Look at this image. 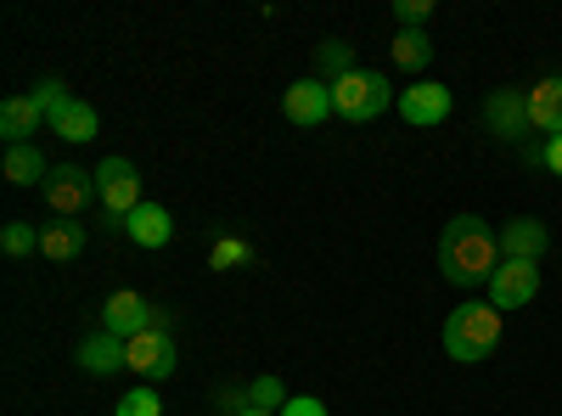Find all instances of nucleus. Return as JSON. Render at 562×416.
<instances>
[{"label": "nucleus", "mask_w": 562, "mask_h": 416, "mask_svg": "<svg viewBox=\"0 0 562 416\" xmlns=\"http://www.w3.org/2000/svg\"><path fill=\"white\" fill-rule=\"evenodd\" d=\"M281 113H288V124H299V130L326 124V119L338 113L333 108V85H326V79H293L288 97H281Z\"/></svg>", "instance_id": "6e6552de"}, {"label": "nucleus", "mask_w": 562, "mask_h": 416, "mask_svg": "<svg viewBox=\"0 0 562 416\" xmlns=\"http://www.w3.org/2000/svg\"><path fill=\"white\" fill-rule=\"evenodd\" d=\"M34 102L45 108V119H57L74 97H68V85H63V79H40V85H34Z\"/></svg>", "instance_id": "393cba45"}, {"label": "nucleus", "mask_w": 562, "mask_h": 416, "mask_svg": "<svg viewBox=\"0 0 562 416\" xmlns=\"http://www.w3.org/2000/svg\"><path fill=\"white\" fill-rule=\"evenodd\" d=\"M79 366H85L90 378H113V372H130L124 338H113V333H90V338H79Z\"/></svg>", "instance_id": "f8f14e48"}, {"label": "nucleus", "mask_w": 562, "mask_h": 416, "mask_svg": "<svg viewBox=\"0 0 562 416\" xmlns=\"http://www.w3.org/2000/svg\"><path fill=\"white\" fill-rule=\"evenodd\" d=\"M428 12H434L428 0H394V18H400L405 29H422V23H428Z\"/></svg>", "instance_id": "bb28decb"}, {"label": "nucleus", "mask_w": 562, "mask_h": 416, "mask_svg": "<svg viewBox=\"0 0 562 416\" xmlns=\"http://www.w3.org/2000/svg\"><path fill=\"white\" fill-rule=\"evenodd\" d=\"M52 130H57V142H68V147H85V142H97V130H102V119H97V108L90 102H68L57 119H52Z\"/></svg>", "instance_id": "a211bd4d"}, {"label": "nucleus", "mask_w": 562, "mask_h": 416, "mask_svg": "<svg viewBox=\"0 0 562 416\" xmlns=\"http://www.w3.org/2000/svg\"><path fill=\"white\" fill-rule=\"evenodd\" d=\"M389 102H394V79L378 74V68H355V74H344L333 85V108L349 124H371L378 113H389Z\"/></svg>", "instance_id": "7ed1b4c3"}, {"label": "nucleus", "mask_w": 562, "mask_h": 416, "mask_svg": "<svg viewBox=\"0 0 562 416\" xmlns=\"http://www.w3.org/2000/svg\"><path fill=\"white\" fill-rule=\"evenodd\" d=\"M7 180L12 187H45V180H52V164H45V153L29 142V147H7Z\"/></svg>", "instance_id": "6ab92c4d"}, {"label": "nucleus", "mask_w": 562, "mask_h": 416, "mask_svg": "<svg viewBox=\"0 0 562 416\" xmlns=\"http://www.w3.org/2000/svg\"><path fill=\"white\" fill-rule=\"evenodd\" d=\"M495 237H501V259H529V265H540V254L551 248V231H546L540 220H529V214L506 220Z\"/></svg>", "instance_id": "9b49d317"}, {"label": "nucleus", "mask_w": 562, "mask_h": 416, "mask_svg": "<svg viewBox=\"0 0 562 416\" xmlns=\"http://www.w3.org/2000/svg\"><path fill=\"white\" fill-rule=\"evenodd\" d=\"M321 74H326V85H338L344 74H355V45L326 40V45H321Z\"/></svg>", "instance_id": "4be33fe9"}, {"label": "nucleus", "mask_w": 562, "mask_h": 416, "mask_svg": "<svg viewBox=\"0 0 562 416\" xmlns=\"http://www.w3.org/2000/svg\"><path fill=\"white\" fill-rule=\"evenodd\" d=\"M97 198H102V209H108V231H124V220L147 203V198H140V175H135L130 158H108V164L97 169Z\"/></svg>", "instance_id": "39448f33"}, {"label": "nucleus", "mask_w": 562, "mask_h": 416, "mask_svg": "<svg viewBox=\"0 0 562 416\" xmlns=\"http://www.w3.org/2000/svg\"><path fill=\"white\" fill-rule=\"evenodd\" d=\"M439 270L450 288H490V276L501 270V237L479 214H456L439 237Z\"/></svg>", "instance_id": "f257e3e1"}, {"label": "nucleus", "mask_w": 562, "mask_h": 416, "mask_svg": "<svg viewBox=\"0 0 562 416\" xmlns=\"http://www.w3.org/2000/svg\"><path fill=\"white\" fill-rule=\"evenodd\" d=\"M124 237H130L135 248H169L175 220H169V209H164V203H140V209L124 220Z\"/></svg>", "instance_id": "ddd939ff"}, {"label": "nucleus", "mask_w": 562, "mask_h": 416, "mask_svg": "<svg viewBox=\"0 0 562 416\" xmlns=\"http://www.w3.org/2000/svg\"><path fill=\"white\" fill-rule=\"evenodd\" d=\"M450 108H456V97H450L445 85H434V79H416L411 90H400V119H405V124H416V130L445 124V119H450Z\"/></svg>", "instance_id": "9d476101"}, {"label": "nucleus", "mask_w": 562, "mask_h": 416, "mask_svg": "<svg viewBox=\"0 0 562 416\" xmlns=\"http://www.w3.org/2000/svg\"><path fill=\"white\" fill-rule=\"evenodd\" d=\"M524 97H529V130H540L546 142H551V135H562V79L551 74L535 90H524Z\"/></svg>", "instance_id": "4468645a"}, {"label": "nucleus", "mask_w": 562, "mask_h": 416, "mask_svg": "<svg viewBox=\"0 0 562 416\" xmlns=\"http://www.w3.org/2000/svg\"><path fill=\"white\" fill-rule=\"evenodd\" d=\"M281 416H326V405L315 394H293L288 405H281Z\"/></svg>", "instance_id": "cd10ccee"}, {"label": "nucleus", "mask_w": 562, "mask_h": 416, "mask_svg": "<svg viewBox=\"0 0 562 416\" xmlns=\"http://www.w3.org/2000/svg\"><path fill=\"white\" fill-rule=\"evenodd\" d=\"M113 416H164V405H158V394L153 389H135V394H124L119 400V411Z\"/></svg>", "instance_id": "a878e982"}, {"label": "nucleus", "mask_w": 562, "mask_h": 416, "mask_svg": "<svg viewBox=\"0 0 562 416\" xmlns=\"http://www.w3.org/2000/svg\"><path fill=\"white\" fill-rule=\"evenodd\" d=\"M501 321H506V315H501L490 299L456 304V310L445 315V355H450V360H461V366L490 360V355H495V344H501Z\"/></svg>", "instance_id": "f03ea898"}, {"label": "nucleus", "mask_w": 562, "mask_h": 416, "mask_svg": "<svg viewBox=\"0 0 562 416\" xmlns=\"http://www.w3.org/2000/svg\"><path fill=\"white\" fill-rule=\"evenodd\" d=\"M0 248H7L12 259H29L40 248V231L29 220H7V231H0Z\"/></svg>", "instance_id": "b1692460"}, {"label": "nucleus", "mask_w": 562, "mask_h": 416, "mask_svg": "<svg viewBox=\"0 0 562 416\" xmlns=\"http://www.w3.org/2000/svg\"><path fill=\"white\" fill-rule=\"evenodd\" d=\"M40 124H52V119H45V108L34 97H12L7 108H0V135H7V147H29V135Z\"/></svg>", "instance_id": "dca6fc26"}, {"label": "nucleus", "mask_w": 562, "mask_h": 416, "mask_svg": "<svg viewBox=\"0 0 562 416\" xmlns=\"http://www.w3.org/2000/svg\"><path fill=\"white\" fill-rule=\"evenodd\" d=\"M535 293H540V270H535L529 259H501V270L490 276V304H495L501 315L535 304Z\"/></svg>", "instance_id": "0eeeda50"}, {"label": "nucleus", "mask_w": 562, "mask_h": 416, "mask_svg": "<svg viewBox=\"0 0 562 416\" xmlns=\"http://www.w3.org/2000/svg\"><path fill=\"white\" fill-rule=\"evenodd\" d=\"M243 416H270V411H243Z\"/></svg>", "instance_id": "c756f323"}, {"label": "nucleus", "mask_w": 562, "mask_h": 416, "mask_svg": "<svg viewBox=\"0 0 562 416\" xmlns=\"http://www.w3.org/2000/svg\"><path fill=\"white\" fill-rule=\"evenodd\" d=\"M40 192H45V203H52L57 220H79L85 203L97 198V175H85L79 164H63V169H52V180H45Z\"/></svg>", "instance_id": "423d86ee"}, {"label": "nucleus", "mask_w": 562, "mask_h": 416, "mask_svg": "<svg viewBox=\"0 0 562 416\" xmlns=\"http://www.w3.org/2000/svg\"><path fill=\"white\" fill-rule=\"evenodd\" d=\"M209 265H214V270H243V265H254V248H248L243 237H214Z\"/></svg>", "instance_id": "412c9836"}, {"label": "nucleus", "mask_w": 562, "mask_h": 416, "mask_svg": "<svg viewBox=\"0 0 562 416\" xmlns=\"http://www.w3.org/2000/svg\"><path fill=\"white\" fill-rule=\"evenodd\" d=\"M428 63H434V40L422 34V29H400V34H394V68L422 74Z\"/></svg>", "instance_id": "aec40b11"}, {"label": "nucleus", "mask_w": 562, "mask_h": 416, "mask_svg": "<svg viewBox=\"0 0 562 416\" xmlns=\"http://www.w3.org/2000/svg\"><path fill=\"white\" fill-rule=\"evenodd\" d=\"M248 405H254V411L281 416V405H288V389H281V378H270V372H265V378H254V383H248Z\"/></svg>", "instance_id": "5701e85b"}, {"label": "nucleus", "mask_w": 562, "mask_h": 416, "mask_svg": "<svg viewBox=\"0 0 562 416\" xmlns=\"http://www.w3.org/2000/svg\"><path fill=\"white\" fill-rule=\"evenodd\" d=\"M147 327H175V315H169V304H153V299H140V293H113L108 304H102V333H113V338H140Z\"/></svg>", "instance_id": "20e7f679"}, {"label": "nucleus", "mask_w": 562, "mask_h": 416, "mask_svg": "<svg viewBox=\"0 0 562 416\" xmlns=\"http://www.w3.org/2000/svg\"><path fill=\"white\" fill-rule=\"evenodd\" d=\"M529 164H546L551 175H562V135H551V142L540 153H529Z\"/></svg>", "instance_id": "c85d7f7f"}, {"label": "nucleus", "mask_w": 562, "mask_h": 416, "mask_svg": "<svg viewBox=\"0 0 562 416\" xmlns=\"http://www.w3.org/2000/svg\"><path fill=\"white\" fill-rule=\"evenodd\" d=\"M85 243H90V231H85L79 220L40 225V254L52 259V265H68V259H79V254H85Z\"/></svg>", "instance_id": "2eb2a0df"}, {"label": "nucleus", "mask_w": 562, "mask_h": 416, "mask_svg": "<svg viewBox=\"0 0 562 416\" xmlns=\"http://www.w3.org/2000/svg\"><path fill=\"white\" fill-rule=\"evenodd\" d=\"M484 113H490L495 135H506V142H518V135L529 130V97H524V90H495Z\"/></svg>", "instance_id": "f3484780"}, {"label": "nucleus", "mask_w": 562, "mask_h": 416, "mask_svg": "<svg viewBox=\"0 0 562 416\" xmlns=\"http://www.w3.org/2000/svg\"><path fill=\"white\" fill-rule=\"evenodd\" d=\"M175 327H147L140 338H130L124 344V355H130V372H140L147 383H164L169 372H175V338H169Z\"/></svg>", "instance_id": "1a4fd4ad"}]
</instances>
